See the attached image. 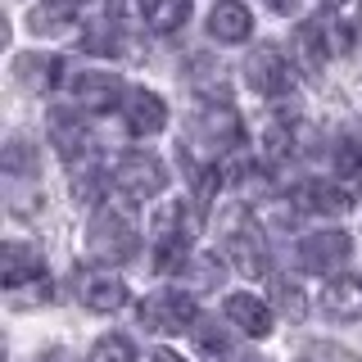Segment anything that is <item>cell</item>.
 Instances as JSON below:
<instances>
[{"label": "cell", "mask_w": 362, "mask_h": 362, "mask_svg": "<svg viewBox=\"0 0 362 362\" xmlns=\"http://www.w3.org/2000/svg\"><path fill=\"white\" fill-rule=\"evenodd\" d=\"M82 303L90 313H118L122 303H127V286H122L118 276H109V272H90V276H82Z\"/></svg>", "instance_id": "obj_14"}, {"label": "cell", "mask_w": 362, "mask_h": 362, "mask_svg": "<svg viewBox=\"0 0 362 362\" xmlns=\"http://www.w3.org/2000/svg\"><path fill=\"white\" fill-rule=\"evenodd\" d=\"M290 204L299 213H317V218H326V213H344L349 209V195L335 186V181H299V186L290 190Z\"/></svg>", "instance_id": "obj_9"}, {"label": "cell", "mask_w": 362, "mask_h": 362, "mask_svg": "<svg viewBox=\"0 0 362 362\" xmlns=\"http://www.w3.org/2000/svg\"><path fill=\"white\" fill-rule=\"evenodd\" d=\"M113 181H118V190L132 195V199H154L158 190L168 186V173H163V163H158L154 154L132 150V154H122L118 168H113Z\"/></svg>", "instance_id": "obj_3"}, {"label": "cell", "mask_w": 362, "mask_h": 362, "mask_svg": "<svg viewBox=\"0 0 362 362\" xmlns=\"http://www.w3.org/2000/svg\"><path fill=\"white\" fill-rule=\"evenodd\" d=\"M113 23H150V0H109Z\"/></svg>", "instance_id": "obj_26"}, {"label": "cell", "mask_w": 362, "mask_h": 362, "mask_svg": "<svg viewBox=\"0 0 362 362\" xmlns=\"http://www.w3.org/2000/svg\"><path fill=\"white\" fill-rule=\"evenodd\" d=\"M226 322L240 326L245 335L263 339L272 331V308L263 299H254V294H231V299H226Z\"/></svg>", "instance_id": "obj_16"}, {"label": "cell", "mask_w": 362, "mask_h": 362, "mask_svg": "<svg viewBox=\"0 0 362 362\" xmlns=\"http://www.w3.org/2000/svg\"><path fill=\"white\" fill-rule=\"evenodd\" d=\"M50 145L68 163H77V158H86V150H90V127L73 109H50Z\"/></svg>", "instance_id": "obj_8"}, {"label": "cell", "mask_w": 362, "mask_h": 362, "mask_svg": "<svg viewBox=\"0 0 362 362\" xmlns=\"http://www.w3.org/2000/svg\"><path fill=\"white\" fill-rule=\"evenodd\" d=\"M90 362H136V349L127 335H105L90 349Z\"/></svg>", "instance_id": "obj_23"}, {"label": "cell", "mask_w": 362, "mask_h": 362, "mask_svg": "<svg viewBox=\"0 0 362 362\" xmlns=\"http://www.w3.org/2000/svg\"><path fill=\"white\" fill-rule=\"evenodd\" d=\"M154 362H186V358H177L173 349H158V354H154Z\"/></svg>", "instance_id": "obj_28"}, {"label": "cell", "mask_w": 362, "mask_h": 362, "mask_svg": "<svg viewBox=\"0 0 362 362\" xmlns=\"http://www.w3.org/2000/svg\"><path fill=\"white\" fill-rule=\"evenodd\" d=\"M195 322V299L190 290H154L150 299L141 303V326L154 335H177Z\"/></svg>", "instance_id": "obj_2"}, {"label": "cell", "mask_w": 362, "mask_h": 362, "mask_svg": "<svg viewBox=\"0 0 362 362\" xmlns=\"http://www.w3.org/2000/svg\"><path fill=\"white\" fill-rule=\"evenodd\" d=\"M245 82H249V90H258V95L281 100L294 86V73H290V64H286V54H281V50L258 45V50L245 59Z\"/></svg>", "instance_id": "obj_4"}, {"label": "cell", "mask_w": 362, "mask_h": 362, "mask_svg": "<svg viewBox=\"0 0 362 362\" xmlns=\"http://www.w3.org/2000/svg\"><path fill=\"white\" fill-rule=\"evenodd\" d=\"M41 272V254L32 245H18L9 240L5 249H0V281H5V290H18L28 276H37Z\"/></svg>", "instance_id": "obj_18"}, {"label": "cell", "mask_w": 362, "mask_h": 362, "mask_svg": "<svg viewBox=\"0 0 362 362\" xmlns=\"http://www.w3.org/2000/svg\"><path fill=\"white\" fill-rule=\"evenodd\" d=\"M326 5H344V0H326Z\"/></svg>", "instance_id": "obj_29"}, {"label": "cell", "mask_w": 362, "mask_h": 362, "mask_svg": "<svg viewBox=\"0 0 362 362\" xmlns=\"http://www.w3.org/2000/svg\"><path fill=\"white\" fill-rule=\"evenodd\" d=\"M322 308L335 322H354L362 317V276H331L322 290Z\"/></svg>", "instance_id": "obj_11"}, {"label": "cell", "mask_w": 362, "mask_h": 362, "mask_svg": "<svg viewBox=\"0 0 362 362\" xmlns=\"http://www.w3.org/2000/svg\"><path fill=\"white\" fill-rule=\"evenodd\" d=\"M267 5H272V9H276V14H290V9H294V5H299V0H267Z\"/></svg>", "instance_id": "obj_27"}, {"label": "cell", "mask_w": 362, "mask_h": 362, "mask_svg": "<svg viewBox=\"0 0 362 362\" xmlns=\"http://www.w3.org/2000/svg\"><path fill=\"white\" fill-rule=\"evenodd\" d=\"M349 249H354V240L344 231H317L308 240H299V267L313 276H326V272L349 263Z\"/></svg>", "instance_id": "obj_6"}, {"label": "cell", "mask_w": 362, "mask_h": 362, "mask_svg": "<svg viewBox=\"0 0 362 362\" xmlns=\"http://www.w3.org/2000/svg\"><path fill=\"white\" fill-rule=\"evenodd\" d=\"M136 245H141V231H136V222L122 209H109L105 204V209L90 218V231H86L90 258H100V263H127L136 254Z\"/></svg>", "instance_id": "obj_1"}, {"label": "cell", "mask_w": 362, "mask_h": 362, "mask_svg": "<svg viewBox=\"0 0 362 362\" xmlns=\"http://www.w3.org/2000/svg\"><path fill=\"white\" fill-rule=\"evenodd\" d=\"M218 281H222V263L213 254H195V258H190V267H181V286H186L190 294L218 290Z\"/></svg>", "instance_id": "obj_21"}, {"label": "cell", "mask_w": 362, "mask_h": 362, "mask_svg": "<svg viewBox=\"0 0 362 362\" xmlns=\"http://www.w3.org/2000/svg\"><path fill=\"white\" fill-rule=\"evenodd\" d=\"M190 18V0H150V28L154 32H177Z\"/></svg>", "instance_id": "obj_22"}, {"label": "cell", "mask_w": 362, "mask_h": 362, "mask_svg": "<svg viewBox=\"0 0 362 362\" xmlns=\"http://www.w3.org/2000/svg\"><path fill=\"white\" fill-rule=\"evenodd\" d=\"M249 28H254V18H249V9L240 0H218L209 14V37L222 41V45H240L249 37Z\"/></svg>", "instance_id": "obj_12"}, {"label": "cell", "mask_w": 362, "mask_h": 362, "mask_svg": "<svg viewBox=\"0 0 362 362\" xmlns=\"http://www.w3.org/2000/svg\"><path fill=\"white\" fill-rule=\"evenodd\" d=\"M272 303H276L286 317H294V322L303 317V290L294 286V281H276V286H272Z\"/></svg>", "instance_id": "obj_25"}, {"label": "cell", "mask_w": 362, "mask_h": 362, "mask_svg": "<svg viewBox=\"0 0 362 362\" xmlns=\"http://www.w3.org/2000/svg\"><path fill=\"white\" fill-rule=\"evenodd\" d=\"M77 18H82V0H41L28 14V28L41 32V37H54V32L73 28Z\"/></svg>", "instance_id": "obj_17"}, {"label": "cell", "mask_w": 362, "mask_h": 362, "mask_svg": "<svg viewBox=\"0 0 362 362\" xmlns=\"http://www.w3.org/2000/svg\"><path fill=\"white\" fill-rule=\"evenodd\" d=\"M195 344H199V354L209 358V362H249V354L226 339V331H222L218 322H199L195 326Z\"/></svg>", "instance_id": "obj_20"}, {"label": "cell", "mask_w": 362, "mask_h": 362, "mask_svg": "<svg viewBox=\"0 0 362 362\" xmlns=\"http://www.w3.org/2000/svg\"><path fill=\"white\" fill-rule=\"evenodd\" d=\"M335 28L326 18H313V23H303L299 32H294V50H299V59L308 64V68H322L326 59L335 54Z\"/></svg>", "instance_id": "obj_15"}, {"label": "cell", "mask_w": 362, "mask_h": 362, "mask_svg": "<svg viewBox=\"0 0 362 362\" xmlns=\"http://www.w3.org/2000/svg\"><path fill=\"white\" fill-rule=\"evenodd\" d=\"M240 141H245V127H240V118H235L231 105H209V109H199V118H195V145H204V150L218 158V154H226V150H235Z\"/></svg>", "instance_id": "obj_5"}, {"label": "cell", "mask_w": 362, "mask_h": 362, "mask_svg": "<svg viewBox=\"0 0 362 362\" xmlns=\"http://www.w3.org/2000/svg\"><path fill=\"white\" fill-rule=\"evenodd\" d=\"M82 45H86L90 54H113V50H118V28H113L109 18H105V23H90Z\"/></svg>", "instance_id": "obj_24"}, {"label": "cell", "mask_w": 362, "mask_h": 362, "mask_svg": "<svg viewBox=\"0 0 362 362\" xmlns=\"http://www.w3.org/2000/svg\"><path fill=\"white\" fill-rule=\"evenodd\" d=\"M59 59L54 54H18L14 59V73H18V82L23 86H32V90H50L54 82H59Z\"/></svg>", "instance_id": "obj_19"}, {"label": "cell", "mask_w": 362, "mask_h": 362, "mask_svg": "<svg viewBox=\"0 0 362 362\" xmlns=\"http://www.w3.org/2000/svg\"><path fill=\"white\" fill-rule=\"evenodd\" d=\"M73 100H77V109L109 113V109L122 100V82H118L113 73H82V77L73 82Z\"/></svg>", "instance_id": "obj_10"}, {"label": "cell", "mask_w": 362, "mask_h": 362, "mask_svg": "<svg viewBox=\"0 0 362 362\" xmlns=\"http://www.w3.org/2000/svg\"><path fill=\"white\" fill-rule=\"evenodd\" d=\"M226 254H231L235 272L249 276V281L267 272V240L254 222H231V231H226Z\"/></svg>", "instance_id": "obj_7"}, {"label": "cell", "mask_w": 362, "mask_h": 362, "mask_svg": "<svg viewBox=\"0 0 362 362\" xmlns=\"http://www.w3.org/2000/svg\"><path fill=\"white\" fill-rule=\"evenodd\" d=\"M122 113H127V127L136 136H154V132H163V122H168V105H163V95H154V90H132L127 100H122Z\"/></svg>", "instance_id": "obj_13"}]
</instances>
